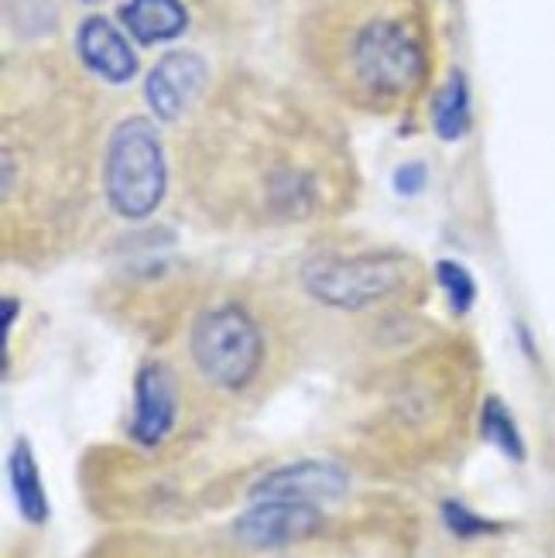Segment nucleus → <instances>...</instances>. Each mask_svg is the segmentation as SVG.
Here are the masks:
<instances>
[{"label":"nucleus","mask_w":555,"mask_h":558,"mask_svg":"<svg viewBox=\"0 0 555 558\" xmlns=\"http://www.w3.org/2000/svg\"><path fill=\"white\" fill-rule=\"evenodd\" d=\"M165 155L161 141L148 120L131 117L124 120L110 144H107V161H104V185L110 206L128 216V220H144L152 216L165 196Z\"/></svg>","instance_id":"obj_1"},{"label":"nucleus","mask_w":555,"mask_h":558,"mask_svg":"<svg viewBox=\"0 0 555 558\" xmlns=\"http://www.w3.org/2000/svg\"><path fill=\"white\" fill-rule=\"evenodd\" d=\"M189 350L209 384L224 391H244L264 363V336L244 308L216 305L192 326Z\"/></svg>","instance_id":"obj_2"},{"label":"nucleus","mask_w":555,"mask_h":558,"mask_svg":"<svg viewBox=\"0 0 555 558\" xmlns=\"http://www.w3.org/2000/svg\"><path fill=\"white\" fill-rule=\"evenodd\" d=\"M405 278L408 268L398 257H319L302 268V284L312 299L350 312L395 299Z\"/></svg>","instance_id":"obj_3"},{"label":"nucleus","mask_w":555,"mask_h":558,"mask_svg":"<svg viewBox=\"0 0 555 558\" xmlns=\"http://www.w3.org/2000/svg\"><path fill=\"white\" fill-rule=\"evenodd\" d=\"M350 69L357 83L374 96H405L415 89L425 69V56L419 41L408 35L398 21L377 17L367 21L353 35L350 45Z\"/></svg>","instance_id":"obj_4"},{"label":"nucleus","mask_w":555,"mask_h":558,"mask_svg":"<svg viewBox=\"0 0 555 558\" xmlns=\"http://www.w3.org/2000/svg\"><path fill=\"white\" fill-rule=\"evenodd\" d=\"M323 527L319 504L299 500H254L233 521V535L248 548H285L312 538Z\"/></svg>","instance_id":"obj_5"},{"label":"nucleus","mask_w":555,"mask_h":558,"mask_svg":"<svg viewBox=\"0 0 555 558\" xmlns=\"http://www.w3.org/2000/svg\"><path fill=\"white\" fill-rule=\"evenodd\" d=\"M347 473L336 463L323 459H299V463L278 466L264 473L254 487L251 500H299V504H323L347 494Z\"/></svg>","instance_id":"obj_6"},{"label":"nucleus","mask_w":555,"mask_h":558,"mask_svg":"<svg viewBox=\"0 0 555 558\" xmlns=\"http://www.w3.org/2000/svg\"><path fill=\"white\" fill-rule=\"evenodd\" d=\"M179 418V395L176 380L161 363L141 367L134 380V418H131V439L144 449L161 446L176 428Z\"/></svg>","instance_id":"obj_7"},{"label":"nucleus","mask_w":555,"mask_h":558,"mask_svg":"<svg viewBox=\"0 0 555 558\" xmlns=\"http://www.w3.org/2000/svg\"><path fill=\"white\" fill-rule=\"evenodd\" d=\"M206 83V62L192 52L165 56L148 76V104L161 120H176Z\"/></svg>","instance_id":"obj_8"},{"label":"nucleus","mask_w":555,"mask_h":558,"mask_svg":"<svg viewBox=\"0 0 555 558\" xmlns=\"http://www.w3.org/2000/svg\"><path fill=\"white\" fill-rule=\"evenodd\" d=\"M76 45H80L83 62L96 72V76H104L107 83H128L137 72V59L131 52L128 38L120 35L107 17L83 21Z\"/></svg>","instance_id":"obj_9"},{"label":"nucleus","mask_w":555,"mask_h":558,"mask_svg":"<svg viewBox=\"0 0 555 558\" xmlns=\"http://www.w3.org/2000/svg\"><path fill=\"white\" fill-rule=\"evenodd\" d=\"M120 17H124L128 32L144 45L179 38L185 28L182 0H128Z\"/></svg>","instance_id":"obj_10"},{"label":"nucleus","mask_w":555,"mask_h":558,"mask_svg":"<svg viewBox=\"0 0 555 558\" xmlns=\"http://www.w3.org/2000/svg\"><path fill=\"white\" fill-rule=\"evenodd\" d=\"M11 487H14V500H17L21 518L32 521V524H41L48 518V497H45V487H41L32 446L24 439L11 452Z\"/></svg>","instance_id":"obj_11"},{"label":"nucleus","mask_w":555,"mask_h":558,"mask_svg":"<svg viewBox=\"0 0 555 558\" xmlns=\"http://www.w3.org/2000/svg\"><path fill=\"white\" fill-rule=\"evenodd\" d=\"M470 128V93H467V80L463 76H453L446 83V89L439 93L436 100V131L446 141L463 137Z\"/></svg>","instance_id":"obj_12"},{"label":"nucleus","mask_w":555,"mask_h":558,"mask_svg":"<svg viewBox=\"0 0 555 558\" xmlns=\"http://www.w3.org/2000/svg\"><path fill=\"white\" fill-rule=\"evenodd\" d=\"M480 432H484V439L494 442L504 456L511 459H524V442H521V432L511 418V411L504 408L500 398H487L484 401V411H480Z\"/></svg>","instance_id":"obj_13"},{"label":"nucleus","mask_w":555,"mask_h":558,"mask_svg":"<svg viewBox=\"0 0 555 558\" xmlns=\"http://www.w3.org/2000/svg\"><path fill=\"white\" fill-rule=\"evenodd\" d=\"M439 284L446 288V295H449V305L456 312H470L473 299H476V284L470 278V271L463 268V264H456V260H439Z\"/></svg>","instance_id":"obj_14"},{"label":"nucleus","mask_w":555,"mask_h":558,"mask_svg":"<svg viewBox=\"0 0 555 558\" xmlns=\"http://www.w3.org/2000/svg\"><path fill=\"white\" fill-rule=\"evenodd\" d=\"M443 518H446V524H449V531L453 535H460V538H473V535H484V531H491L494 524H487L484 518H476V514H470L463 504H443Z\"/></svg>","instance_id":"obj_15"},{"label":"nucleus","mask_w":555,"mask_h":558,"mask_svg":"<svg viewBox=\"0 0 555 558\" xmlns=\"http://www.w3.org/2000/svg\"><path fill=\"white\" fill-rule=\"evenodd\" d=\"M398 192H405V196H415V192L422 189V182H425V172H422V165H405V168H398Z\"/></svg>","instance_id":"obj_16"},{"label":"nucleus","mask_w":555,"mask_h":558,"mask_svg":"<svg viewBox=\"0 0 555 558\" xmlns=\"http://www.w3.org/2000/svg\"><path fill=\"white\" fill-rule=\"evenodd\" d=\"M14 315H17V302L8 295V299H4V339H11V329H14Z\"/></svg>","instance_id":"obj_17"},{"label":"nucleus","mask_w":555,"mask_h":558,"mask_svg":"<svg viewBox=\"0 0 555 558\" xmlns=\"http://www.w3.org/2000/svg\"><path fill=\"white\" fill-rule=\"evenodd\" d=\"M83 4H96V0H83Z\"/></svg>","instance_id":"obj_18"}]
</instances>
